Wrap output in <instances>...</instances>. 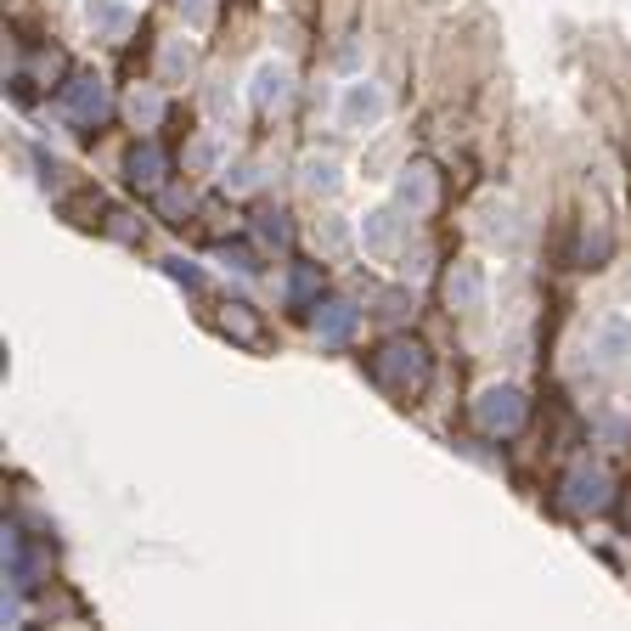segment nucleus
<instances>
[{
	"instance_id": "f257e3e1",
	"label": "nucleus",
	"mask_w": 631,
	"mask_h": 631,
	"mask_svg": "<svg viewBox=\"0 0 631 631\" xmlns=\"http://www.w3.org/2000/svg\"><path fill=\"white\" fill-rule=\"evenodd\" d=\"M373 373H378L384 389L412 395V389L428 384V350H423L417 339H389V344L378 350V361H373Z\"/></svg>"
},
{
	"instance_id": "f03ea898",
	"label": "nucleus",
	"mask_w": 631,
	"mask_h": 631,
	"mask_svg": "<svg viewBox=\"0 0 631 631\" xmlns=\"http://www.w3.org/2000/svg\"><path fill=\"white\" fill-rule=\"evenodd\" d=\"M524 389H513V384H485L480 389V401H474V417H480V428L485 435H513V428L524 423Z\"/></svg>"
},
{
	"instance_id": "7ed1b4c3",
	"label": "nucleus",
	"mask_w": 631,
	"mask_h": 631,
	"mask_svg": "<svg viewBox=\"0 0 631 631\" xmlns=\"http://www.w3.org/2000/svg\"><path fill=\"white\" fill-rule=\"evenodd\" d=\"M592 355L604 373H631V321L626 316H604L592 327Z\"/></svg>"
},
{
	"instance_id": "20e7f679",
	"label": "nucleus",
	"mask_w": 631,
	"mask_h": 631,
	"mask_svg": "<svg viewBox=\"0 0 631 631\" xmlns=\"http://www.w3.org/2000/svg\"><path fill=\"white\" fill-rule=\"evenodd\" d=\"M604 502H609V474L592 469V462L570 469V480H563V508L570 513H597Z\"/></svg>"
},
{
	"instance_id": "39448f33",
	"label": "nucleus",
	"mask_w": 631,
	"mask_h": 631,
	"mask_svg": "<svg viewBox=\"0 0 631 631\" xmlns=\"http://www.w3.org/2000/svg\"><path fill=\"white\" fill-rule=\"evenodd\" d=\"M339 113H344L350 130H373V124L389 113V96H384V85H373V80H355V85H344Z\"/></svg>"
},
{
	"instance_id": "423d86ee",
	"label": "nucleus",
	"mask_w": 631,
	"mask_h": 631,
	"mask_svg": "<svg viewBox=\"0 0 631 631\" xmlns=\"http://www.w3.org/2000/svg\"><path fill=\"white\" fill-rule=\"evenodd\" d=\"M62 108H69L80 124H96L108 113V85L96 74H80V80H69V90H62Z\"/></svg>"
},
{
	"instance_id": "0eeeda50",
	"label": "nucleus",
	"mask_w": 631,
	"mask_h": 631,
	"mask_svg": "<svg viewBox=\"0 0 631 631\" xmlns=\"http://www.w3.org/2000/svg\"><path fill=\"white\" fill-rule=\"evenodd\" d=\"M401 231H406L401 204H395V209H373L367 220H361V248H367V254H395V248H401Z\"/></svg>"
},
{
	"instance_id": "6e6552de",
	"label": "nucleus",
	"mask_w": 631,
	"mask_h": 631,
	"mask_svg": "<svg viewBox=\"0 0 631 631\" xmlns=\"http://www.w3.org/2000/svg\"><path fill=\"white\" fill-rule=\"evenodd\" d=\"M446 305L451 311H485V271L480 265H451V277H446Z\"/></svg>"
},
{
	"instance_id": "1a4fd4ad",
	"label": "nucleus",
	"mask_w": 631,
	"mask_h": 631,
	"mask_svg": "<svg viewBox=\"0 0 631 631\" xmlns=\"http://www.w3.org/2000/svg\"><path fill=\"white\" fill-rule=\"evenodd\" d=\"M395 204L423 215L428 204H435V170H428V163H406V170L395 175Z\"/></svg>"
},
{
	"instance_id": "9d476101",
	"label": "nucleus",
	"mask_w": 631,
	"mask_h": 631,
	"mask_svg": "<svg viewBox=\"0 0 631 631\" xmlns=\"http://www.w3.org/2000/svg\"><path fill=\"white\" fill-rule=\"evenodd\" d=\"M288 90H293V74L282 69V62H259V74H254V108H282L288 102Z\"/></svg>"
},
{
	"instance_id": "9b49d317",
	"label": "nucleus",
	"mask_w": 631,
	"mask_h": 631,
	"mask_svg": "<svg viewBox=\"0 0 631 631\" xmlns=\"http://www.w3.org/2000/svg\"><path fill=\"white\" fill-rule=\"evenodd\" d=\"M299 186H305L311 197H333L339 186H344V170H339V158H305L299 163Z\"/></svg>"
},
{
	"instance_id": "f8f14e48",
	"label": "nucleus",
	"mask_w": 631,
	"mask_h": 631,
	"mask_svg": "<svg viewBox=\"0 0 631 631\" xmlns=\"http://www.w3.org/2000/svg\"><path fill=\"white\" fill-rule=\"evenodd\" d=\"M480 238H485V243H513V238H519L508 197H485V204H480Z\"/></svg>"
},
{
	"instance_id": "ddd939ff",
	"label": "nucleus",
	"mask_w": 631,
	"mask_h": 631,
	"mask_svg": "<svg viewBox=\"0 0 631 631\" xmlns=\"http://www.w3.org/2000/svg\"><path fill=\"white\" fill-rule=\"evenodd\" d=\"M355 321H361L355 305L333 299V305H321V311H316V339H321V344H344V339L355 333Z\"/></svg>"
},
{
	"instance_id": "4468645a",
	"label": "nucleus",
	"mask_w": 631,
	"mask_h": 631,
	"mask_svg": "<svg viewBox=\"0 0 631 631\" xmlns=\"http://www.w3.org/2000/svg\"><path fill=\"white\" fill-rule=\"evenodd\" d=\"M163 170H170V158H163L153 142L147 147H136V153H130V181H136V186H163Z\"/></svg>"
},
{
	"instance_id": "2eb2a0df",
	"label": "nucleus",
	"mask_w": 631,
	"mask_h": 631,
	"mask_svg": "<svg viewBox=\"0 0 631 631\" xmlns=\"http://www.w3.org/2000/svg\"><path fill=\"white\" fill-rule=\"evenodd\" d=\"M85 17H90L96 35H130V7L124 0H90Z\"/></svg>"
},
{
	"instance_id": "dca6fc26",
	"label": "nucleus",
	"mask_w": 631,
	"mask_h": 631,
	"mask_svg": "<svg viewBox=\"0 0 631 631\" xmlns=\"http://www.w3.org/2000/svg\"><path fill=\"white\" fill-rule=\"evenodd\" d=\"M124 113L136 119L142 130H153V124L163 119V96H158L153 85H147V90H130V102H124Z\"/></svg>"
},
{
	"instance_id": "f3484780",
	"label": "nucleus",
	"mask_w": 631,
	"mask_h": 631,
	"mask_svg": "<svg viewBox=\"0 0 631 631\" xmlns=\"http://www.w3.org/2000/svg\"><path fill=\"white\" fill-rule=\"evenodd\" d=\"M186 163H192V170H215V163H220V142L215 136H197L192 153H186Z\"/></svg>"
},
{
	"instance_id": "a211bd4d",
	"label": "nucleus",
	"mask_w": 631,
	"mask_h": 631,
	"mask_svg": "<svg viewBox=\"0 0 631 631\" xmlns=\"http://www.w3.org/2000/svg\"><path fill=\"white\" fill-rule=\"evenodd\" d=\"M592 428H597V440H609V446H626V440H631V423L615 417V412H609V417H597Z\"/></svg>"
},
{
	"instance_id": "6ab92c4d",
	"label": "nucleus",
	"mask_w": 631,
	"mask_h": 631,
	"mask_svg": "<svg viewBox=\"0 0 631 631\" xmlns=\"http://www.w3.org/2000/svg\"><path fill=\"white\" fill-rule=\"evenodd\" d=\"M316 243H321V248H344V243H350L344 220H327V226H316Z\"/></svg>"
},
{
	"instance_id": "aec40b11",
	"label": "nucleus",
	"mask_w": 631,
	"mask_h": 631,
	"mask_svg": "<svg viewBox=\"0 0 631 631\" xmlns=\"http://www.w3.org/2000/svg\"><path fill=\"white\" fill-rule=\"evenodd\" d=\"M259 238L282 248V243H288V220H282V215H259Z\"/></svg>"
},
{
	"instance_id": "412c9836",
	"label": "nucleus",
	"mask_w": 631,
	"mask_h": 631,
	"mask_svg": "<svg viewBox=\"0 0 631 631\" xmlns=\"http://www.w3.org/2000/svg\"><path fill=\"white\" fill-rule=\"evenodd\" d=\"M186 69H192V46L175 40L170 51H163V74H186Z\"/></svg>"
},
{
	"instance_id": "4be33fe9",
	"label": "nucleus",
	"mask_w": 631,
	"mask_h": 631,
	"mask_svg": "<svg viewBox=\"0 0 631 631\" xmlns=\"http://www.w3.org/2000/svg\"><path fill=\"white\" fill-rule=\"evenodd\" d=\"M163 271H170L175 282H186V288H197V282H204V277H197V265H192V259H163Z\"/></svg>"
},
{
	"instance_id": "5701e85b",
	"label": "nucleus",
	"mask_w": 631,
	"mask_h": 631,
	"mask_svg": "<svg viewBox=\"0 0 631 631\" xmlns=\"http://www.w3.org/2000/svg\"><path fill=\"white\" fill-rule=\"evenodd\" d=\"M181 17H192L197 28H204V23L215 17V0H181Z\"/></svg>"
},
{
	"instance_id": "b1692460",
	"label": "nucleus",
	"mask_w": 631,
	"mask_h": 631,
	"mask_svg": "<svg viewBox=\"0 0 631 631\" xmlns=\"http://www.w3.org/2000/svg\"><path fill=\"white\" fill-rule=\"evenodd\" d=\"M316 293V271H293L288 277V299H311Z\"/></svg>"
},
{
	"instance_id": "393cba45",
	"label": "nucleus",
	"mask_w": 631,
	"mask_h": 631,
	"mask_svg": "<svg viewBox=\"0 0 631 631\" xmlns=\"http://www.w3.org/2000/svg\"><path fill=\"white\" fill-rule=\"evenodd\" d=\"M231 327H238L243 339H254V321L243 316V305H238V311H226V333H231Z\"/></svg>"
},
{
	"instance_id": "a878e982",
	"label": "nucleus",
	"mask_w": 631,
	"mask_h": 631,
	"mask_svg": "<svg viewBox=\"0 0 631 631\" xmlns=\"http://www.w3.org/2000/svg\"><path fill=\"white\" fill-rule=\"evenodd\" d=\"M254 181H259V175L248 170V163H238V170H231V175H226V186H238V192H248Z\"/></svg>"
},
{
	"instance_id": "bb28decb",
	"label": "nucleus",
	"mask_w": 631,
	"mask_h": 631,
	"mask_svg": "<svg viewBox=\"0 0 631 631\" xmlns=\"http://www.w3.org/2000/svg\"><path fill=\"white\" fill-rule=\"evenodd\" d=\"M378 305H384V316H406V293H384Z\"/></svg>"
},
{
	"instance_id": "cd10ccee",
	"label": "nucleus",
	"mask_w": 631,
	"mask_h": 631,
	"mask_svg": "<svg viewBox=\"0 0 631 631\" xmlns=\"http://www.w3.org/2000/svg\"><path fill=\"white\" fill-rule=\"evenodd\" d=\"M626 288H631V277H626Z\"/></svg>"
}]
</instances>
